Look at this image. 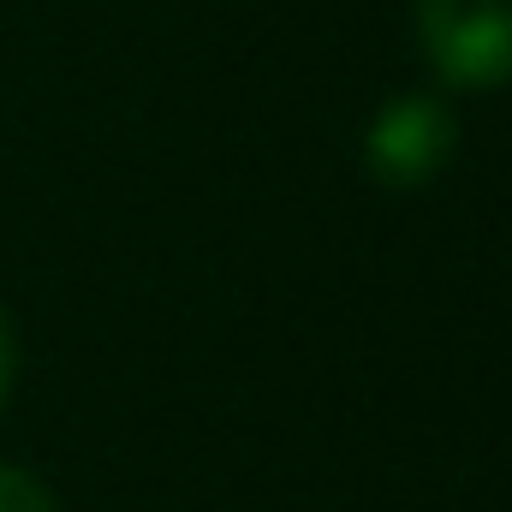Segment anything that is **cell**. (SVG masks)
Returning a JSON list of instances; mask_svg holds the SVG:
<instances>
[{
  "instance_id": "cell-1",
  "label": "cell",
  "mask_w": 512,
  "mask_h": 512,
  "mask_svg": "<svg viewBox=\"0 0 512 512\" xmlns=\"http://www.w3.org/2000/svg\"><path fill=\"white\" fill-rule=\"evenodd\" d=\"M417 42L441 84L495 90L512 78V0H417Z\"/></svg>"
},
{
  "instance_id": "cell-2",
  "label": "cell",
  "mask_w": 512,
  "mask_h": 512,
  "mask_svg": "<svg viewBox=\"0 0 512 512\" xmlns=\"http://www.w3.org/2000/svg\"><path fill=\"white\" fill-rule=\"evenodd\" d=\"M459 143V120L441 96H393L364 131V161L387 191H417L429 185Z\"/></svg>"
},
{
  "instance_id": "cell-3",
  "label": "cell",
  "mask_w": 512,
  "mask_h": 512,
  "mask_svg": "<svg viewBox=\"0 0 512 512\" xmlns=\"http://www.w3.org/2000/svg\"><path fill=\"white\" fill-rule=\"evenodd\" d=\"M0 512H60V501H54V489L36 471L0 465Z\"/></svg>"
},
{
  "instance_id": "cell-4",
  "label": "cell",
  "mask_w": 512,
  "mask_h": 512,
  "mask_svg": "<svg viewBox=\"0 0 512 512\" xmlns=\"http://www.w3.org/2000/svg\"><path fill=\"white\" fill-rule=\"evenodd\" d=\"M12 376H18V334H12V316L0 310V405L12 393Z\"/></svg>"
}]
</instances>
